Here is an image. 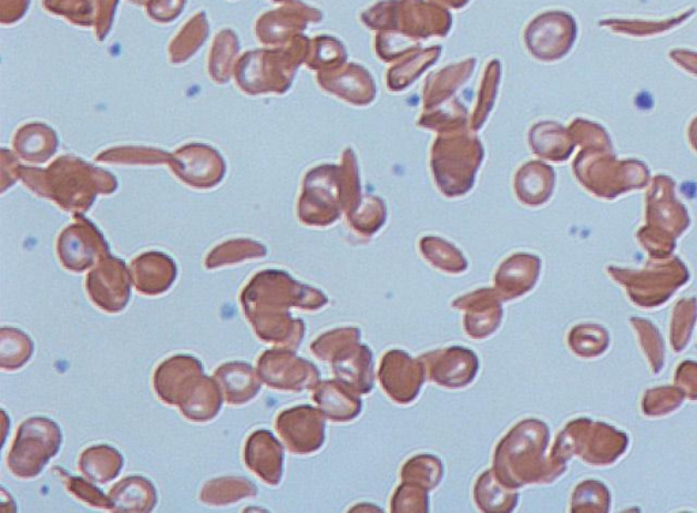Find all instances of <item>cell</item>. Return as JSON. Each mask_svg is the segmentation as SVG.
<instances>
[{
  "instance_id": "5b68a950",
  "label": "cell",
  "mask_w": 697,
  "mask_h": 513,
  "mask_svg": "<svg viewBox=\"0 0 697 513\" xmlns=\"http://www.w3.org/2000/svg\"><path fill=\"white\" fill-rule=\"evenodd\" d=\"M88 294L100 309L122 312L131 297V277L123 261L110 259L88 278Z\"/></svg>"
},
{
  "instance_id": "4fadbf2b",
  "label": "cell",
  "mask_w": 697,
  "mask_h": 513,
  "mask_svg": "<svg viewBox=\"0 0 697 513\" xmlns=\"http://www.w3.org/2000/svg\"><path fill=\"white\" fill-rule=\"evenodd\" d=\"M33 342L17 328H2L0 337V367L3 371H17L31 360Z\"/></svg>"
},
{
  "instance_id": "8992f818",
  "label": "cell",
  "mask_w": 697,
  "mask_h": 513,
  "mask_svg": "<svg viewBox=\"0 0 697 513\" xmlns=\"http://www.w3.org/2000/svg\"><path fill=\"white\" fill-rule=\"evenodd\" d=\"M247 468L269 485H278L283 475V447L267 431L255 432L246 444Z\"/></svg>"
},
{
  "instance_id": "3957f363",
  "label": "cell",
  "mask_w": 697,
  "mask_h": 513,
  "mask_svg": "<svg viewBox=\"0 0 697 513\" xmlns=\"http://www.w3.org/2000/svg\"><path fill=\"white\" fill-rule=\"evenodd\" d=\"M577 35L575 18L564 11L542 14L527 31V44L542 61H557L574 47Z\"/></svg>"
},
{
  "instance_id": "ac0fdd59",
  "label": "cell",
  "mask_w": 697,
  "mask_h": 513,
  "mask_svg": "<svg viewBox=\"0 0 697 513\" xmlns=\"http://www.w3.org/2000/svg\"><path fill=\"white\" fill-rule=\"evenodd\" d=\"M670 59L688 73L697 76V53L685 50H673Z\"/></svg>"
},
{
  "instance_id": "e0dca14e",
  "label": "cell",
  "mask_w": 697,
  "mask_h": 513,
  "mask_svg": "<svg viewBox=\"0 0 697 513\" xmlns=\"http://www.w3.org/2000/svg\"><path fill=\"white\" fill-rule=\"evenodd\" d=\"M59 474L63 476L65 488L69 489L70 493L74 494L83 504L92 505L94 509L115 510L113 509L111 497H106L100 489L94 488L85 480L75 479V476L63 473L61 469H59Z\"/></svg>"
},
{
  "instance_id": "7c38bea8",
  "label": "cell",
  "mask_w": 697,
  "mask_h": 513,
  "mask_svg": "<svg viewBox=\"0 0 697 513\" xmlns=\"http://www.w3.org/2000/svg\"><path fill=\"white\" fill-rule=\"evenodd\" d=\"M539 140L533 143L539 156L552 161H565L574 152L575 142L570 131L555 123L537 125Z\"/></svg>"
},
{
  "instance_id": "d6986e66",
  "label": "cell",
  "mask_w": 697,
  "mask_h": 513,
  "mask_svg": "<svg viewBox=\"0 0 697 513\" xmlns=\"http://www.w3.org/2000/svg\"><path fill=\"white\" fill-rule=\"evenodd\" d=\"M688 138L690 146H693L694 151L697 153V117H695L693 123L689 125Z\"/></svg>"
},
{
  "instance_id": "ba28073f",
  "label": "cell",
  "mask_w": 697,
  "mask_h": 513,
  "mask_svg": "<svg viewBox=\"0 0 697 513\" xmlns=\"http://www.w3.org/2000/svg\"><path fill=\"white\" fill-rule=\"evenodd\" d=\"M217 383L229 404H244L256 396L260 390L262 380L252 366L243 362H230L219 367L214 375Z\"/></svg>"
},
{
  "instance_id": "5bb4252c",
  "label": "cell",
  "mask_w": 697,
  "mask_h": 513,
  "mask_svg": "<svg viewBox=\"0 0 697 513\" xmlns=\"http://www.w3.org/2000/svg\"><path fill=\"white\" fill-rule=\"evenodd\" d=\"M694 11L695 10H690L687 11V13H683L680 16L669 18V20L659 22L607 20L601 22V27L609 28L611 31L616 33L643 38V35H653L669 32L672 31V29L680 27L684 21H687L689 17H693Z\"/></svg>"
},
{
  "instance_id": "8fae6325",
  "label": "cell",
  "mask_w": 697,
  "mask_h": 513,
  "mask_svg": "<svg viewBox=\"0 0 697 513\" xmlns=\"http://www.w3.org/2000/svg\"><path fill=\"white\" fill-rule=\"evenodd\" d=\"M256 492L258 489L253 482L238 476H226L206 483L201 500L207 505L223 506L235 504L238 500L255 497Z\"/></svg>"
},
{
  "instance_id": "9a60e30c",
  "label": "cell",
  "mask_w": 697,
  "mask_h": 513,
  "mask_svg": "<svg viewBox=\"0 0 697 513\" xmlns=\"http://www.w3.org/2000/svg\"><path fill=\"white\" fill-rule=\"evenodd\" d=\"M524 171L527 172L523 177V188L526 191L524 194L539 203L547 201L555 187V172L551 166L541 163L530 164Z\"/></svg>"
},
{
  "instance_id": "52a82bcc",
  "label": "cell",
  "mask_w": 697,
  "mask_h": 513,
  "mask_svg": "<svg viewBox=\"0 0 697 513\" xmlns=\"http://www.w3.org/2000/svg\"><path fill=\"white\" fill-rule=\"evenodd\" d=\"M174 261L160 254H147L134 261L133 280L136 290L145 296L165 294L175 283Z\"/></svg>"
},
{
  "instance_id": "277c9868",
  "label": "cell",
  "mask_w": 697,
  "mask_h": 513,
  "mask_svg": "<svg viewBox=\"0 0 697 513\" xmlns=\"http://www.w3.org/2000/svg\"><path fill=\"white\" fill-rule=\"evenodd\" d=\"M223 396L217 380L206 378L201 366L184 378L170 406H177L189 421L206 422L216 419L222 410Z\"/></svg>"
},
{
  "instance_id": "2e32d148",
  "label": "cell",
  "mask_w": 697,
  "mask_h": 513,
  "mask_svg": "<svg viewBox=\"0 0 697 513\" xmlns=\"http://www.w3.org/2000/svg\"><path fill=\"white\" fill-rule=\"evenodd\" d=\"M570 134L572 140L582 146L613 151L611 136L599 124L577 119V121L571 124Z\"/></svg>"
},
{
  "instance_id": "6da1fadb",
  "label": "cell",
  "mask_w": 697,
  "mask_h": 513,
  "mask_svg": "<svg viewBox=\"0 0 697 513\" xmlns=\"http://www.w3.org/2000/svg\"><path fill=\"white\" fill-rule=\"evenodd\" d=\"M574 171L583 187L604 199H615L618 195L647 187L650 183V170L645 163L637 160L619 161L613 151L606 148L586 147L576 157Z\"/></svg>"
},
{
  "instance_id": "30bf717a",
  "label": "cell",
  "mask_w": 697,
  "mask_h": 513,
  "mask_svg": "<svg viewBox=\"0 0 697 513\" xmlns=\"http://www.w3.org/2000/svg\"><path fill=\"white\" fill-rule=\"evenodd\" d=\"M123 468L121 452L109 445L91 447L82 453L80 470L89 480L106 483L115 480Z\"/></svg>"
},
{
  "instance_id": "9c48e42d",
  "label": "cell",
  "mask_w": 697,
  "mask_h": 513,
  "mask_svg": "<svg viewBox=\"0 0 697 513\" xmlns=\"http://www.w3.org/2000/svg\"><path fill=\"white\" fill-rule=\"evenodd\" d=\"M110 497L117 511L151 512L157 503L156 489L142 476H130L116 483Z\"/></svg>"
},
{
  "instance_id": "7a4b0ae2",
  "label": "cell",
  "mask_w": 697,
  "mask_h": 513,
  "mask_svg": "<svg viewBox=\"0 0 697 513\" xmlns=\"http://www.w3.org/2000/svg\"><path fill=\"white\" fill-rule=\"evenodd\" d=\"M62 444L58 423L43 417H34L18 429L9 453V468L18 479L31 480L44 470Z\"/></svg>"
}]
</instances>
